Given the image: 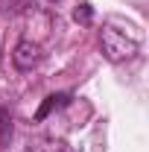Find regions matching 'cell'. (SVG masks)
<instances>
[{
	"instance_id": "cell-1",
	"label": "cell",
	"mask_w": 149,
	"mask_h": 152,
	"mask_svg": "<svg viewBox=\"0 0 149 152\" xmlns=\"http://www.w3.org/2000/svg\"><path fill=\"white\" fill-rule=\"evenodd\" d=\"M99 44H102V53L108 61H129L137 56V38L120 32L117 26H105L99 35Z\"/></svg>"
},
{
	"instance_id": "cell-2",
	"label": "cell",
	"mask_w": 149,
	"mask_h": 152,
	"mask_svg": "<svg viewBox=\"0 0 149 152\" xmlns=\"http://www.w3.org/2000/svg\"><path fill=\"white\" fill-rule=\"evenodd\" d=\"M38 61H41V47L32 41H18V47L12 53V64L18 70H32Z\"/></svg>"
},
{
	"instance_id": "cell-3",
	"label": "cell",
	"mask_w": 149,
	"mask_h": 152,
	"mask_svg": "<svg viewBox=\"0 0 149 152\" xmlns=\"http://www.w3.org/2000/svg\"><path fill=\"white\" fill-rule=\"evenodd\" d=\"M67 102H70V94H50V96H47V102L38 108V120H44L53 108H61V105H67Z\"/></svg>"
},
{
	"instance_id": "cell-4",
	"label": "cell",
	"mask_w": 149,
	"mask_h": 152,
	"mask_svg": "<svg viewBox=\"0 0 149 152\" xmlns=\"http://www.w3.org/2000/svg\"><path fill=\"white\" fill-rule=\"evenodd\" d=\"M9 137H12V117L6 114V108H0V143L6 146Z\"/></svg>"
},
{
	"instance_id": "cell-5",
	"label": "cell",
	"mask_w": 149,
	"mask_h": 152,
	"mask_svg": "<svg viewBox=\"0 0 149 152\" xmlns=\"http://www.w3.org/2000/svg\"><path fill=\"white\" fill-rule=\"evenodd\" d=\"M91 18H93V12H91L88 3H82V6L73 12V20H79V23H91Z\"/></svg>"
}]
</instances>
